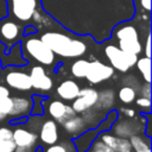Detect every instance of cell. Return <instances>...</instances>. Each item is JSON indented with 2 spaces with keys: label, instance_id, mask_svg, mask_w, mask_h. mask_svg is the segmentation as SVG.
Instances as JSON below:
<instances>
[{
  "label": "cell",
  "instance_id": "cell-1",
  "mask_svg": "<svg viewBox=\"0 0 152 152\" xmlns=\"http://www.w3.org/2000/svg\"><path fill=\"white\" fill-rule=\"evenodd\" d=\"M7 15L20 24L33 25L37 31L42 27L51 28L56 23L43 7L42 0H5Z\"/></svg>",
  "mask_w": 152,
  "mask_h": 152
},
{
  "label": "cell",
  "instance_id": "cell-21",
  "mask_svg": "<svg viewBox=\"0 0 152 152\" xmlns=\"http://www.w3.org/2000/svg\"><path fill=\"white\" fill-rule=\"evenodd\" d=\"M129 142L132 146V150L135 152H151V146H150V137L140 135V134H134L129 137Z\"/></svg>",
  "mask_w": 152,
  "mask_h": 152
},
{
  "label": "cell",
  "instance_id": "cell-36",
  "mask_svg": "<svg viewBox=\"0 0 152 152\" xmlns=\"http://www.w3.org/2000/svg\"><path fill=\"white\" fill-rule=\"evenodd\" d=\"M7 96H10V89L5 86H0V99L7 97Z\"/></svg>",
  "mask_w": 152,
  "mask_h": 152
},
{
  "label": "cell",
  "instance_id": "cell-35",
  "mask_svg": "<svg viewBox=\"0 0 152 152\" xmlns=\"http://www.w3.org/2000/svg\"><path fill=\"white\" fill-rule=\"evenodd\" d=\"M145 56L151 57V34L150 32L146 34V42H145Z\"/></svg>",
  "mask_w": 152,
  "mask_h": 152
},
{
  "label": "cell",
  "instance_id": "cell-2",
  "mask_svg": "<svg viewBox=\"0 0 152 152\" xmlns=\"http://www.w3.org/2000/svg\"><path fill=\"white\" fill-rule=\"evenodd\" d=\"M39 37L55 55L63 58H78L82 57L88 50L86 37L77 36L68 30H64L63 27L62 31L48 30Z\"/></svg>",
  "mask_w": 152,
  "mask_h": 152
},
{
  "label": "cell",
  "instance_id": "cell-16",
  "mask_svg": "<svg viewBox=\"0 0 152 152\" xmlns=\"http://www.w3.org/2000/svg\"><path fill=\"white\" fill-rule=\"evenodd\" d=\"M13 107L10 113V119H17L21 116H27L31 114L32 109V99L31 97H24V96H15L12 97Z\"/></svg>",
  "mask_w": 152,
  "mask_h": 152
},
{
  "label": "cell",
  "instance_id": "cell-8",
  "mask_svg": "<svg viewBox=\"0 0 152 152\" xmlns=\"http://www.w3.org/2000/svg\"><path fill=\"white\" fill-rule=\"evenodd\" d=\"M113 75H114L113 66L95 59V61H89V65L84 78L90 84H99L103 81L109 80Z\"/></svg>",
  "mask_w": 152,
  "mask_h": 152
},
{
  "label": "cell",
  "instance_id": "cell-39",
  "mask_svg": "<svg viewBox=\"0 0 152 152\" xmlns=\"http://www.w3.org/2000/svg\"><path fill=\"white\" fill-rule=\"evenodd\" d=\"M0 66H1V61H0Z\"/></svg>",
  "mask_w": 152,
  "mask_h": 152
},
{
  "label": "cell",
  "instance_id": "cell-20",
  "mask_svg": "<svg viewBox=\"0 0 152 152\" xmlns=\"http://www.w3.org/2000/svg\"><path fill=\"white\" fill-rule=\"evenodd\" d=\"M114 101H115V93L112 89H104L99 93V97L94 107L96 110H108L113 107Z\"/></svg>",
  "mask_w": 152,
  "mask_h": 152
},
{
  "label": "cell",
  "instance_id": "cell-3",
  "mask_svg": "<svg viewBox=\"0 0 152 152\" xmlns=\"http://www.w3.org/2000/svg\"><path fill=\"white\" fill-rule=\"evenodd\" d=\"M38 32L25 34L20 40V51L25 59L28 57L40 65L50 66L56 61V55L52 52V50L40 39V37L37 36Z\"/></svg>",
  "mask_w": 152,
  "mask_h": 152
},
{
  "label": "cell",
  "instance_id": "cell-22",
  "mask_svg": "<svg viewBox=\"0 0 152 152\" xmlns=\"http://www.w3.org/2000/svg\"><path fill=\"white\" fill-rule=\"evenodd\" d=\"M137 69L139 70V72L141 74L142 78L145 80V82L151 83V57H141L138 58L135 62Z\"/></svg>",
  "mask_w": 152,
  "mask_h": 152
},
{
  "label": "cell",
  "instance_id": "cell-37",
  "mask_svg": "<svg viewBox=\"0 0 152 152\" xmlns=\"http://www.w3.org/2000/svg\"><path fill=\"white\" fill-rule=\"evenodd\" d=\"M13 152H32V151H31V148H26V147H19V146H17V147L14 148Z\"/></svg>",
  "mask_w": 152,
  "mask_h": 152
},
{
  "label": "cell",
  "instance_id": "cell-26",
  "mask_svg": "<svg viewBox=\"0 0 152 152\" xmlns=\"http://www.w3.org/2000/svg\"><path fill=\"white\" fill-rule=\"evenodd\" d=\"M31 99H32L31 114H33V115H43V113H44V107H43L44 97H40L38 95H33Z\"/></svg>",
  "mask_w": 152,
  "mask_h": 152
},
{
  "label": "cell",
  "instance_id": "cell-31",
  "mask_svg": "<svg viewBox=\"0 0 152 152\" xmlns=\"http://www.w3.org/2000/svg\"><path fill=\"white\" fill-rule=\"evenodd\" d=\"M15 144L12 140H0V152H13L15 148Z\"/></svg>",
  "mask_w": 152,
  "mask_h": 152
},
{
  "label": "cell",
  "instance_id": "cell-14",
  "mask_svg": "<svg viewBox=\"0 0 152 152\" xmlns=\"http://www.w3.org/2000/svg\"><path fill=\"white\" fill-rule=\"evenodd\" d=\"M12 139H13L15 146L32 148L37 142L38 135L36 134V132H32L27 128L18 127L13 131V138Z\"/></svg>",
  "mask_w": 152,
  "mask_h": 152
},
{
  "label": "cell",
  "instance_id": "cell-13",
  "mask_svg": "<svg viewBox=\"0 0 152 152\" xmlns=\"http://www.w3.org/2000/svg\"><path fill=\"white\" fill-rule=\"evenodd\" d=\"M48 112H49L50 116L56 122H59V124H62L63 121H65L66 119H69L76 114L71 106L65 104L63 101H59V100L51 101L49 103Z\"/></svg>",
  "mask_w": 152,
  "mask_h": 152
},
{
  "label": "cell",
  "instance_id": "cell-19",
  "mask_svg": "<svg viewBox=\"0 0 152 152\" xmlns=\"http://www.w3.org/2000/svg\"><path fill=\"white\" fill-rule=\"evenodd\" d=\"M80 84L74 80H65L57 87V95L65 101H72L80 93Z\"/></svg>",
  "mask_w": 152,
  "mask_h": 152
},
{
  "label": "cell",
  "instance_id": "cell-40",
  "mask_svg": "<svg viewBox=\"0 0 152 152\" xmlns=\"http://www.w3.org/2000/svg\"><path fill=\"white\" fill-rule=\"evenodd\" d=\"M87 152H90V151H87Z\"/></svg>",
  "mask_w": 152,
  "mask_h": 152
},
{
  "label": "cell",
  "instance_id": "cell-34",
  "mask_svg": "<svg viewBox=\"0 0 152 152\" xmlns=\"http://www.w3.org/2000/svg\"><path fill=\"white\" fill-rule=\"evenodd\" d=\"M120 113L122 114V115H125L126 118H134L135 116V110L133 109V108H127V107H121L120 109Z\"/></svg>",
  "mask_w": 152,
  "mask_h": 152
},
{
  "label": "cell",
  "instance_id": "cell-6",
  "mask_svg": "<svg viewBox=\"0 0 152 152\" xmlns=\"http://www.w3.org/2000/svg\"><path fill=\"white\" fill-rule=\"evenodd\" d=\"M104 55L109 61L110 66L121 72L128 71L132 66L135 65V62L138 59V55L126 52L113 44H109L104 48Z\"/></svg>",
  "mask_w": 152,
  "mask_h": 152
},
{
  "label": "cell",
  "instance_id": "cell-10",
  "mask_svg": "<svg viewBox=\"0 0 152 152\" xmlns=\"http://www.w3.org/2000/svg\"><path fill=\"white\" fill-rule=\"evenodd\" d=\"M5 82L10 88H13L15 90L27 91L32 89L30 75L23 70L13 69V70L7 71L5 75Z\"/></svg>",
  "mask_w": 152,
  "mask_h": 152
},
{
  "label": "cell",
  "instance_id": "cell-17",
  "mask_svg": "<svg viewBox=\"0 0 152 152\" xmlns=\"http://www.w3.org/2000/svg\"><path fill=\"white\" fill-rule=\"evenodd\" d=\"M135 17L133 20L138 25H147L151 24V0H133Z\"/></svg>",
  "mask_w": 152,
  "mask_h": 152
},
{
  "label": "cell",
  "instance_id": "cell-18",
  "mask_svg": "<svg viewBox=\"0 0 152 152\" xmlns=\"http://www.w3.org/2000/svg\"><path fill=\"white\" fill-rule=\"evenodd\" d=\"M62 126L66 131V133L70 134L72 138L80 135L81 133H83L86 129L89 128V126L86 122V120L83 119V116L82 115H77V114H75L74 116H71V118L66 119L65 121H63Z\"/></svg>",
  "mask_w": 152,
  "mask_h": 152
},
{
  "label": "cell",
  "instance_id": "cell-4",
  "mask_svg": "<svg viewBox=\"0 0 152 152\" xmlns=\"http://www.w3.org/2000/svg\"><path fill=\"white\" fill-rule=\"evenodd\" d=\"M112 37L118 40V48L121 50L134 55L141 53L142 45L140 42V33L138 24L133 19L118 24L113 28Z\"/></svg>",
  "mask_w": 152,
  "mask_h": 152
},
{
  "label": "cell",
  "instance_id": "cell-7",
  "mask_svg": "<svg viewBox=\"0 0 152 152\" xmlns=\"http://www.w3.org/2000/svg\"><path fill=\"white\" fill-rule=\"evenodd\" d=\"M146 125L145 119H135L134 118H128V119H120L115 120L114 124L112 125L110 129L114 132L115 135L122 137V138H129L131 135L138 134L141 131H144Z\"/></svg>",
  "mask_w": 152,
  "mask_h": 152
},
{
  "label": "cell",
  "instance_id": "cell-27",
  "mask_svg": "<svg viewBox=\"0 0 152 152\" xmlns=\"http://www.w3.org/2000/svg\"><path fill=\"white\" fill-rule=\"evenodd\" d=\"M88 151H90V152H114L109 146H107L102 140H100L99 138H96L93 142H91V145H90V147H89V150Z\"/></svg>",
  "mask_w": 152,
  "mask_h": 152
},
{
  "label": "cell",
  "instance_id": "cell-11",
  "mask_svg": "<svg viewBox=\"0 0 152 152\" xmlns=\"http://www.w3.org/2000/svg\"><path fill=\"white\" fill-rule=\"evenodd\" d=\"M30 78H31V84L32 88L42 91H48L52 88L53 81L52 78L48 75L45 68L43 65H34L30 70Z\"/></svg>",
  "mask_w": 152,
  "mask_h": 152
},
{
  "label": "cell",
  "instance_id": "cell-32",
  "mask_svg": "<svg viewBox=\"0 0 152 152\" xmlns=\"http://www.w3.org/2000/svg\"><path fill=\"white\" fill-rule=\"evenodd\" d=\"M13 131L6 126L0 127V140H12Z\"/></svg>",
  "mask_w": 152,
  "mask_h": 152
},
{
  "label": "cell",
  "instance_id": "cell-24",
  "mask_svg": "<svg viewBox=\"0 0 152 152\" xmlns=\"http://www.w3.org/2000/svg\"><path fill=\"white\" fill-rule=\"evenodd\" d=\"M118 97L122 103H126V104L132 103L137 97V90L131 86H124L119 89Z\"/></svg>",
  "mask_w": 152,
  "mask_h": 152
},
{
  "label": "cell",
  "instance_id": "cell-28",
  "mask_svg": "<svg viewBox=\"0 0 152 152\" xmlns=\"http://www.w3.org/2000/svg\"><path fill=\"white\" fill-rule=\"evenodd\" d=\"M135 104L142 110L145 112L146 114H150V110H151V99L150 97H144V96H140V97H135Z\"/></svg>",
  "mask_w": 152,
  "mask_h": 152
},
{
  "label": "cell",
  "instance_id": "cell-33",
  "mask_svg": "<svg viewBox=\"0 0 152 152\" xmlns=\"http://www.w3.org/2000/svg\"><path fill=\"white\" fill-rule=\"evenodd\" d=\"M140 95L144 97H150L151 99V83L146 82L140 87Z\"/></svg>",
  "mask_w": 152,
  "mask_h": 152
},
{
  "label": "cell",
  "instance_id": "cell-30",
  "mask_svg": "<svg viewBox=\"0 0 152 152\" xmlns=\"http://www.w3.org/2000/svg\"><path fill=\"white\" fill-rule=\"evenodd\" d=\"M43 152H69V147L64 142H62V144H56L55 142V144L48 145V147Z\"/></svg>",
  "mask_w": 152,
  "mask_h": 152
},
{
  "label": "cell",
  "instance_id": "cell-38",
  "mask_svg": "<svg viewBox=\"0 0 152 152\" xmlns=\"http://www.w3.org/2000/svg\"><path fill=\"white\" fill-rule=\"evenodd\" d=\"M34 152H43V148H42L40 146H38V147L34 148Z\"/></svg>",
  "mask_w": 152,
  "mask_h": 152
},
{
  "label": "cell",
  "instance_id": "cell-12",
  "mask_svg": "<svg viewBox=\"0 0 152 152\" xmlns=\"http://www.w3.org/2000/svg\"><path fill=\"white\" fill-rule=\"evenodd\" d=\"M97 138L102 140L107 146H109L114 152H132V146L128 138H122L115 134H110L109 131L100 132Z\"/></svg>",
  "mask_w": 152,
  "mask_h": 152
},
{
  "label": "cell",
  "instance_id": "cell-9",
  "mask_svg": "<svg viewBox=\"0 0 152 152\" xmlns=\"http://www.w3.org/2000/svg\"><path fill=\"white\" fill-rule=\"evenodd\" d=\"M97 97H99V91L91 87L80 89L77 97L72 100L71 107L76 114H81L82 112H84L89 108H94V106L97 101Z\"/></svg>",
  "mask_w": 152,
  "mask_h": 152
},
{
  "label": "cell",
  "instance_id": "cell-29",
  "mask_svg": "<svg viewBox=\"0 0 152 152\" xmlns=\"http://www.w3.org/2000/svg\"><path fill=\"white\" fill-rule=\"evenodd\" d=\"M26 126L28 127V129L30 131H32V132H37L38 129H39V127H40V125H42V121H40V116H38V115H33L32 114V116L28 119H26Z\"/></svg>",
  "mask_w": 152,
  "mask_h": 152
},
{
  "label": "cell",
  "instance_id": "cell-23",
  "mask_svg": "<svg viewBox=\"0 0 152 152\" xmlns=\"http://www.w3.org/2000/svg\"><path fill=\"white\" fill-rule=\"evenodd\" d=\"M89 65V61L84 59V58H77L70 66V71L71 75L76 78H84L87 69Z\"/></svg>",
  "mask_w": 152,
  "mask_h": 152
},
{
  "label": "cell",
  "instance_id": "cell-15",
  "mask_svg": "<svg viewBox=\"0 0 152 152\" xmlns=\"http://www.w3.org/2000/svg\"><path fill=\"white\" fill-rule=\"evenodd\" d=\"M39 139L46 146L57 142L58 140V126L55 120H45L39 127Z\"/></svg>",
  "mask_w": 152,
  "mask_h": 152
},
{
  "label": "cell",
  "instance_id": "cell-25",
  "mask_svg": "<svg viewBox=\"0 0 152 152\" xmlns=\"http://www.w3.org/2000/svg\"><path fill=\"white\" fill-rule=\"evenodd\" d=\"M12 107H13V101H12L11 96L0 99V121L10 115Z\"/></svg>",
  "mask_w": 152,
  "mask_h": 152
},
{
  "label": "cell",
  "instance_id": "cell-5",
  "mask_svg": "<svg viewBox=\"0 0 152 152\" xmlns=\"http://www.w3.org/2000/svg\"><path fill=\"white\" fill-rule=\"evenodd\" d=\"M25 26L8 15L0 19V42L5 46V53H10L13 46L21 40Z\"/></svg>",
  "mask_w": 152,
  "mask_h": 152
}]
</instances>
